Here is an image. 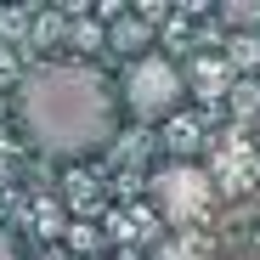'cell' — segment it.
I'll use <instances>...</instances> for the list:
<instances>
[{"label": "cell", "instance_id": "6da1fadb", "mask_svg": "<svg viewBox=\"0 0 260 260\" xmlns=\"http://www.w3.org/2000/svg\"><path fill=\"white\" fill-rule=\"evenodd\" d=\"M17 124L51 158H91L113 142L119 102L85 62H40L17 85Z\"/></svg>", "mask_w": 260, "mask_h": 260}, {"label": "cell", "instance_id": "7a4b0ae2", "mask_svg": "<svg viewBox=\"0 0 260 260\" xmlns=\"http://www.w3.org/2000/svg\"><path fill=\"white\" fill-rule=\"evenodd\" d=\"M181 102H187V74L170 62V57L147 51V57L130 62V74H124V108H130V119L164 124Z\"/></svg>", "mask_w": 260, "mask_h": 260}, {"label": "cell", "instance_id": "3957f363", "mask_svg": "<svg viewBox=\"0 0 260 260\" xmlns=\"http://www.w3.org/2000/svg\"><path fill=\"white\" fill-rule=\"evenodd\" d=\"M209 198H215V187L204 176V164H192V158H170L158 176H153V204H158V215H164L170 226L198 221V215L209 209Z\"/></svg>", "mask_w": 260, "mask_h": 260}, {"label": "cell", "instance_id": "277c9868", "mask_svg": "<svg viewBox=\"0 0 260 260\" xmlns=\"http://www.w3.org/2000/svg\"><path fill=\"white\" fill-rule=\"evenodd\" d=\"M113 46H119L130 62H136V57L153 51V28H147L142 17H119V23H113Z\"/></svg>", "mask_w": 260, "mask_h": 260}, {"label": "cell", "instance_id": "5b68a950", "mask_svg": "<svg viewBox=\"0 0 260 260\" xmlns=\"http://www.w3.org/2000/svg\"><path fill=\"white\" fill-rule=\"evenodd\" d=\"M232 108L238 113H254L260 108V91H254V85H232Z\"/></svg>", "mask_w": 260, "mask_h": 260}, {"label": "cell", "instance_id": "8992f818", "mask_svg": "<svg viewBox=\"0 0 260 260\" xmlns=\"http://www.w3.org/2000/svg\"><path fill=\"white\" fill-rule=\"evenodd\" d=\"M0 260H23V238L12 226H0Z\"/></svg>", "mask_w": 260, "mask_h": 260}, {"label": "cell", "instance_id": "52a82bcc", "mask_svg": "<svg viewBox=\"0 0 260 260\" xmlns=\"http://www.w3.org/2000/svg\"><path fill=\"white\" fill-rule=\"evenodd\" d=\"M226 23H260V6H221Z\"/></svg>", "mask_w": 260, "mask_h": 260}, {"label": "cell", "instance_id": "ba28073f", "mask_svg": "<svg viewBox=\"0 0 260 260\" xmlns=\"http://www.w3.org/2000/svg\"><path fill=\"white\" fill-rule=\"evenodd\" d=\"M40 260H74V254H57V249H51V254H40Z\"/></svg>", "mask_w": 260, "mask_h": 260}]
</instances>
